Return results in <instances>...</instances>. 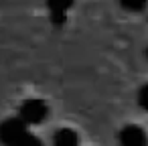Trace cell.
I'll return each mask as SVG.
<instances>
[{
    "instance_id": "cell-1",
    "label": "cell",
    "mask_w": 148,
    "mask_h": 146,
    "mask_svg": "<svg viewBox=\"0 0 148 146\" xmlns=\"http://www.w3.org/2000/svg\"><path fill=\"white\" fill-rule=\"evenodd\" d=\"M0 140L6 144H29L35 142V138L27 130V122L21 118H12L0 124Z\"/></svg>"
},
{
    "instance_id": "cell-2",
    "label": "cell",
    "mask_w": 148,
    "mask_h": 146,
    "mask_svg": "<svg viewBox=\"0 0 148 146\" xmlns=\"http://www.w3.org/2000/svg\"><path fill=\"white\" fill-rule=\"evenodd\" d=\"M47 114H49V108L39 97H33V99L23 101V106L18 110V118L25 120L27 124H41L47 118Z\"/></svg>"
},
{
    "instance_id": "cell-3",
    "label": "cell",
    "mask_w": 148,
    "mask_h": 146,
    "mask_svg": "<svg viewBox=\"0 0 148 146\" xmlns=\"http://www.w3.org/2000/svg\"><path fill=\"white\" fill-rule=\"evenodd\" d=\"M73 6V0H47V8L53 25H63L67 21V10Z\"/></svg>"
},
{
    "instance_id": "cell-4",
    "label": "cell",
    "mask_w": 148,
    "mask_h": 146,
    "mask_svg": "<svg viewBox=\"0 0 148 146\" xmlns=\"http://www.w3.org/2000/svg\"><path fill=\"white\" fill-rule=\"evenodd\" d=\"M120 142L126 146H140L146 142V134L140 126H126L120 132Z\"/></svg>"
},
{
    "instance_id": "cell-5",
    "label": "cell",
    "mask_w": 148,
    "mask_h": 146,
    "mask_svg": "<svg viewBox=\"0 0 148 146\" xmlns=\"http://www.w3.org/2000/svg\"><path fill=\"white\" fill-rule=\"evenodd\" d=\"M79 142V136L69 130V128H63L55 134V144H61V146H71V144H77Z\"/></svg>"
},
{
    "instance_id": "cell-6",
    "label": "cell",
    "mask_w": 148,
    "mask_h": 146,
    "mask_svg": "<svg viewBox=\"0 0 148 146\" xmlns=\"http://www.w3.org/2000/svg\"><path fill=\"white\" fill-rule=\"evenodd\" d=\"M120 4H122V8L128 10V12H140V10L146 8L148 0H120Z\"/></svg>"
},
{
    "instance_id": "cell-7",
    "label": "cell",
    "mask_w": 148,
    "mask_h": 146,
    "mask_svg": "<svg viewBox=\"0 0 148 146\" xmlns=\"http://www.w3.org/2000/svg\"><path fill=\"white\" fill-rule=\"evenodd\" d=\"M138 101H140V106L148 112V83L140 87V91H138Z\"/></svg>"
},
{
    "instance_id": "cell-8",
    "label": "cell",
    "mask_w": 148,
    "mask_h": 146,
    "mask_svg": "<svg viewBox=\"0 0 148 146\" xmlns=\"http://www.w3.org/2000/svg\"><path fill=\"white\" fill-rule=\"evenodd\" d=\"M146 57H148V47H146Z\"/></svg>"
}]
</instances>
